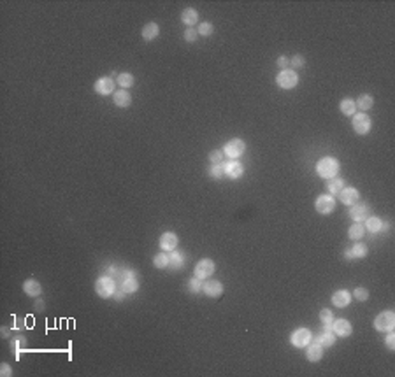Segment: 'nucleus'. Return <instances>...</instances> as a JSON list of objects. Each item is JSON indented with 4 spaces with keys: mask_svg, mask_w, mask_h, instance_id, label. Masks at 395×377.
Here are the masks:
<instances>
[{
    "mask_svg": "<svg viewBox=\"0 0 395 377\" xmlns=\"http://www.w3.org/2000/svg\"><path fill=\"white\" fill-rule=\"evenodd\" d=\"M339 169H341V163L334 156H323L316 162V174L322 179H332V177H336L339 174Z\"/></svg>",
    "mask_w": 395,
    "mask_h": 377,
    "instance_id": "nucleus-1",
    "label": "nucleus"
},
{
    "mask_svg": "<svg viewBox=\"0 0 395 377\" xmlns=\"http://www.w3.org/2000/svg\"><path fill=\"white\" fill-rule=\"evenodd\" d=\"M116 290H118V283L111 275H100V277L95 281V293H97L100 298H111Z\"/></svg>",
    "mask_w": 395,
    "mask_h": 377,
    "instance_id": "nucleus-2",
    "label": "nucleus"
},
{
    "mask_svg": "<svg viewBox=\"0 0 395 377\" xmlns=\"http://www.w3.org/2000/svg\"><path fill=\"white\" fill-rule=\"evenodd\" d=\"M276 85L281 88V90H293L297 85H299V74L293 69H285V70H279L278 76H276Z\"/></svg>",
    "mask_w": 395,
    "mask_h": 377,
    "instance_id": "nucleus-3",
    "label": "nucleus"
},
{
    "mask_svg": "<svg viewBox=\"0 0 395 377\" xmlns=\"http://www.w3.org/2000/svg\"><path fill=\"white\" fill-rule=\"evenodd\" d=\"M374 328L377 332L386 333L395 328V312L394 310H383L374 318Z\"/></svg>",
    "mask_w": 395,
    "mask_h": 377,
    "instance_id": "nucleus-4",
    "label": "nucleus"
},
{
    "mask_svg": "<svg viewBox=\"0 0 395 377\" xmlns=\"http://www.w3.org/2000/svg\"><path fill=\"white\" fill-rule=\"evenodd\" d=\"M314 209L322 216L332 214L334 209H336V197H332V195H328V193L320 195V197L314 200Z\"/></svg>",
    "mask_w": 395,
    "mask_h": 377,
    "instance_id": "nucleus-5",
    "label": "nucleus"
},
{
    "mask_svg": "<svg viewBox=\"0 0 395 377\" xmlns=\"http://www.w3.org/2000/svg\"><path fill=\"white\" fill-rule=\"evenodd\" d=\"M311 341H313V333L307 328H297L290 335V344L297 349H304L307 344H311Z\"/></svg>",
    "mask_w": 395,
    "mask_h": 377,
    "instance_id": "nucleus-6",
    "label": "nucleus"
},
{
    "mask_svg": "<svg viewBox=\"0 0 395 377\" xmlns=\"http://www.w3.org/2000/svg\"><path fill=\"white\" fill-rule=\"evenodd\" d=\"M244 151H246V142H244L243 139H230L229 142L223 146V153L227 154V156L230 158V160H237V158H241L244 154Z\"/></svg>",
    "mask_w": 395,
    "mask_h": 377,
    "instance_id": "nucleus-7",
    "label": "nucleus"
},
{
    "mask_svg": "<svg viewBox=\"0 0 395 377\" xmlns=\"http://www.w3.org/2000/svg\"><path fill=\"white\" fill-rule=\"evenodd\" d=\"M215 272H216V263L211 260V258H202V260L195 265V270H193L195 277H198L200 281L209 279Z\"/></svg>",
    "mask_w": 395,
    "mask_h": 377,
    "instance_id": "nucleus-8",
    "label": "nucleus"
},
{
    "mask_svg": "<svg viewBox=\"0 0 395 377\" xmlns=\"http://www.w3.org/2000/svg\"><path fill=\"white\" fill-rule=\"evenodd\" d=\"M351 125H353V130L359 135H367L371 132V126H373V121L369 118L367 112H357L351 120Z\"/></svg>",
    "mask_w": 395,
    "mask_h": 377,
    "instance_id": "nucleus-9",
    "label": "nucleus"
},
{
    "mask_svg": "<svg viewBox=\"0 0 395 377\" xmlns=\"http://www.w3.org/2000/svg\"><path fill=\"white\" fill-rule=\"evenodd\" d=\"M348 214H350V218L355 221V223H364L369 216H371V207H369L367 204L357 202V204H353V206H350Z\"/></svg>",
    "mask_w": 395,
    "mask_h": 377,
    "instance_id": "nucleus-10",
    "label": "nucleus"
},
{
    "mask_svg": "<svg viewBox=\"0 0 395 377\" xmlns=\"http://www.w3.org/2000/svg\"><path fill=\"white\" fill-rule=\"evenodd\" d=\"M364 226H365V232H371V234H381V232H386V230L390 228V223H385L381 218L371 214L367 220L364 221Z\"/></svg>",
    "mask_w": 395,
    "mask_h": 377,
    "instance_id": "nucleus-11",
    "label": "nucleus"
},
{
    "mask_svg": "<svg viewBox=\"0 0 395 377\" xmlns=\"http://www.w3.org/2000/svg\"><path fill=\"white\" fill-rule=\"evenodd\" d=\"M225 165V177H229L232 181L241 179L244 175V165L237 160H229V162H223Z\"/></svg>",
    "mask_w": 395,
    "mask_h": 377,
    "instance_id": "nucleus-12",
    "label": "nucleus"
},
{
    "mask_svg": "<svg viewBox=\"0 0 395 377\" xmlns=\"http://www.w3.org/2000/svg\"><path fill=\"white\" fill-rule=\"evenodd\" d=\"M313 342L320 344L322 347H332L336 344V333L330 330V326H323L322 332L313 335Z\"/></svg>",
    "mask_w": 395,
    "mask_h": 377,
    "instance_id": "nucleus-13",
    "label": "nucleus"
},
{
    "mask_svg": "<svg viewBox=\"0 0 395 377\" xmlns=\"http://www.w3.org/2000/svg\"><path fill=\"white\" fill-rule=\"evenodd\" d=\"M369 253V247L362 242H357L353 246L346 247L344 249V258L348 261H353V260H360V258H365Z\"/></svg>",
    "mask_w": 395,
    "mask_h": 377,
    "instance_id": "nucleus-14",
    "label": "nucleus"
},
{
    "mask_svg": "<svg viewBox=\"0 0 395 377\" xmlns=\"http://www.w3.org/2000/svg\"><path fill=\"white\" fill-rule=\"evenodd\" d=\"M202 293L209 298H218L223 293V284L218 279H206L202 283Z\"/></svg>",
    "mask_w": 395,
    "mask_h": 377,
    "instance_id": "nucleus-15",
    "label": "nucleus"
},
{
    "mask_svg": "<svg viewBox=\"0 0 395 377\" xmlns=\"http://www.w3.org/2000/svg\"><path fill=\"white\" fill-rule=\"evenodd\" d=\"M339 200H341V204H344V206H353V204H357L360 200V193L359 189L353 188V186H344V188L339 191Z\"/></svg>",
    "mask_w": 395,
    "mask_h": 377,
    "instance_id": "nucleus-16",
    "label": "nucleus"
},
{
    "mask_svg": "<svg viewBox=\"0 0 395 377\" xmlns=\"http://www.w3.org/2000/svg\"><path fill=\"white\" fill-rule=\"evenodd\" d=\"M93 90L97 95H102V97H108V95L114 93V81L111 77H99L93 85Z\"/></svg>",
    "mask_w": 395,
    "mask_h": 377,
    "instance_id": "nucleus-17",
    "label": "nucleus"
},
{
    "mask_svg": "<svg viewBox=\"0 0 395 377\" xmlns=\"http://www.w3.org/2000/svg\"><path fill=\"white\" fill-rule=\"evenodd\" d=\"M178 242H180V237H178L174 232H165V234L160 235V240H158L160 249L165 253L174 251L176 247H178Z\"/></svg>",
    "mask_w": 395,
    "mask_h": 377,
    "instance_id": "nucleus-18",
    "label": "nucleus"
},
{
    "mask_svg": "<svg viewBox=\"0 0 395 377\" xmlns=\"http://www.w3.org/2000/svg\"><path fill=\"white\" fill-rule=\"evenodd\" d=\"M330 330L336 333V337H350L353 333V326L348 319H334Z\"/></svg>",
    "mask_w": 395,
    "mask_h": 377,
    "instance_id": "nucleus-19",
    "label": "nucleus"
},
{
    "mask_svg": "<svg viewBox=\"0 0 395 377\" xmlns=\"http://www.w3.org/2000/svg\"><path fill=\"white\" fill-rule=\"evenodd\" d=\"M351 291H348V290H337V291L332 293V298H330V302H332L334 307H339V309H344V307L350 306L351 302Z\"/></svg>",
    "mask_w": 395,
    "mask_h": 377,
    "instance_id": "nucleus-20",
    "label": "nucleus"
},
{
    "mask_svg": "<svg viewBox=\"0 0 395 377\" xmlns=\"http://www.w3.org/2000/svg\"><path fill=\"white\" fill-rule=\"evenodd\" d=\"M304 349H305V358H307V361H311V363H316V361H320V360L323 358V347L320 346V344H316V342L311 341V344H307Z\"/></svg>",
    "mask_w": 395,
    "mask_h": 377,
    "instance_id": "nucleus-21",
    "label": "nucleus"
},
{
    "mask_svg": "<svg viewBox=\"0 0 395 377\" xmlns=\"http://www.w3.org/2000/svg\"><path fill=\"white\" fill-rule=\"evenodd\" d=\"M112 100H114V105L120 109H126L132 105V95L126 90H116L112 93Z\"/></svg>",
    "mask_w": 395,
    "mask_h": 377,
    "instance_id": "nucleus-22",
    "label": "nucleus"
},
{
    "mask_svg": "<svg viewBox=\"0 0 395 377\" xmlns=\"http://www.w3.org/2000/svg\"><path fill=\"white\" fill-rule=\"evenodd\" d=\"M169 255H171V260H169V267H167V269L181 270L184 265H186V255H184V253L174 249V251H171Z\"/></svg>",
    "mask_w": 395,
    "mask_h": 377,
    "instance_id": "nucleus-23",
    "label": "nucleus"
},
{
    "mask_svg": "<svg viewBox=\"0 0 395 377\" xmlns=\"http://www.w3.org/2000/svg\"><path fill=\"white\" fill-rule=\"evenodd\" d=\"M141 35H143V39L146 42H151L155 41V39H158V35H160V27H158V23H146L143 27V32H141Z\"/></svg>",
    "mask_w": 395,
    "mask_h": 377,
    "instance_id": "nucleus-24",
    "label": "nucleus"
},
{
    "mask_svg": "<svg viewBox=\"0 0 395 377\" xmlns=\"http://www.w3.org/2000/svg\"><path fill=\"white\" fill-rule=\"evenodd\" d=\"M23 293L27 296H39L42 293V286L41 283L37 281V279H27L25 283H23Z\"/></svg>",
    "mask_w": 395,
    "mask_h": 377,
    "instance_id": "nucleus-25",
    "label": "nucleus"
},
{
    "mask_svg": "<svg viewBox=\"0 0 395 377\" xmlns=\"http://www.w3.org/2000/svg\"><path fill=\"white\" fill-rule=\"evenodd\" d=\"M181 21L188 28H195V25L198 23V13L193 9V7H186V9L181 13Z\"/></svg>",
    "mask_w": 395,
    "mask_h": 377,
    "instance_id": "nucleus-26",
    "label": "nucleus"
},
{
    "mask_svg": "<svg viewBox=\"0 0 395 377\" xmlns=\"http://www.w3.org/2000/svg\"><path fill=\"white\" fill-rule=\"evenodd\" d=\"M344 186H346L344 179H342V177H339V175H336V177H332V179H327L328 195H332V197H337V195H339V191H341Z\"/></svg>",
    "mask_w": 395,
    "mask_h": 377,
    "instance_id": "nucleus-27",
    "label": "nucleus"
},
{
    "mask_svg": "<svg viewBox=\"0 0 395 377\" xmlns=\"http://www.w3.org/2000/svg\"><path fill=\"white\" fill-rule=\"evenodd\" d=\"M355 105H357V109H360L362 112H367L369 109H373V105H374L373 95H369V93L360 95L359 99L355 100Z\"/></svg>",
    "mask_w": 395,
    "mask_h": 377,
    "instance_id": "nucleus-28",
    "label": "nucleus"
},
{
    "mask_svg": "<svg viewBox=\"0 0 395 377\" xmlns=\"http://www.w3.org/2000/svg\"><path fill=\"white\" fill-rule=\"evenodd\" d=\"M365 235V226L364 223H353L348 228V237L351 239V240H360V239H364Z\"/></svg>",
    "mask_w": 395,
    "mask_h": 377,
    "instance_id": "nucleus-29",
    "label": "nucleus"
},
{
    "mask_svg": "<svg viewBox=\"0 0 395 377\" xmlns=\"http://www.w3.org/2000/svg\"><path fill=\"white\" fill-rule=\"evenodd\" d=\"M25 344H27V339L23 335H16L11 339V353H13L16 360L19 358V351L25 347Z\"/></svg>",
    "mask_w": 395,
    "mask_h": 377,
    "instance_id": "nucleus-30",
    "label": "nucleus"
},
{
    "mask_svg": "<svg viewBox=\"0 0 395 377\" xmlns=\"http://www.w3.org/2000/svg\"><path fill=\"white\" fill-rule=\"evenodd\" d=\"M339 109L344 116H355L357 114V105H355L353 99H342L341 103H339Z\"/></svg>",
    "mask_w": 395,
    "mask_h": 377,
    "instance_id": "nucleus-31",
    "label": "nucleus"
},
{
    "mask_svg": "<svg viewBox=\"0 0 395 377\" xmlns=\"http://www.w3.org/2000/svg\"><path fill=\"white\" fill-rule=\"evenodd\" d=\"M118 85L122 86V90H126V88H132L135 83L134 76H132L130 72H122V74H118Z\"/></svg>",
    "mask_w": 395,
    "mask_h": 377,
    "instance_id": "nucleus-32",
    "label": "nucleus"
},
{
    "mask_svg": "<svg viewBox=\"0 0 395 377\" xmlns=\"http://www.w3.org/2000/svg\"><path fill=\"white\" fill-rule=\"evenodd\" d=\"M186 290H188V293H192V295H198V293L202 291V281L198 277H190L188 281H186Z\"/></svg>",
    "mask_w": 395,
    "mask_h": 377,
    "instance_id": "nucleus-33",
    "label": "nucleus"
},
{
    "mask_svg": "<svg viewBox=\"0 0 395 377\" xmlns=\"http://www.w3.org/2000/svg\"><path fill=\"white\" fill-rule=\"evenodd\" d=\"M169 260H171V255L162 251L153 258V265L157 267V269H167V267H169Z\"/></svg>",
    "mask_w": 395,
    "mask_h": 377,
    "instance_id": "nucleus-34",
    "label": "nucleus"
},
{
    "mask_svg": "<svg viewBox=\"0 0 395 377\" xmlns=\"http://www.w3.org/2000/svg\"><path fill=\"white\" fill-rule=\"evenodd\" d=\"M209 175L213 179L220 181L225 177V165L223 163H211V169H209Z\"/></svg>",
    "mask_w": 395,
    "mask_h": 377,
    "instance_id": "nucleus-35",
    "label": "nucleus"
},
{
    "mask_svg": "<svg viewBox=\"0 0 395 377\" xmlns=\"http://www.w3.org/2000/svg\"><path fill=\"white\" fill-rule=\"evenodd\" d=\"M351 296L359 302H367L369 300V290L364 286H357L353 290V293H351Z\"/></svg>",
    "mask_w": 395,
    "mask_h": 377,
    "instance_id": "nucleus-36",
    "label": "nucleus"
},
{
    "mask_svg": "<svg viewBox=\"0 0 395 377\" xmlns=\"http://www.w3.org/2000/svg\"><path fill=\"white\" fill-rule=\"evenodd\" d=\"M334 319H336V318H334L332 310H330V309H322V310H320V321L323 323V326H330Z\"/></svg>",
    "mask_w": 395,
    "mask_h": 377,
    "instance_id": "nucleus-37",
    "label": "nucleus"
},
{
    "mask_svg": "<svg viewBox=\"0 0 395 377\" xmlns=\"http://www.w3.org/2000/svg\"><path fill=\"white\" fill-rule=\"evenodd\" d=\"M197 32H198V35H200V37H209V35H213V32H215V27H213L211 23L202 21V23H200V25H198Z\"/></svg>",
    "mask_w": 395,
    "mask_h": 377,
    "instance_id": "nucleus-38",
    "label": "nucleus"
},
{
    "mask_svg": "<svg viewBox=\"0 0 395 377\" xmlns=\"http://www.w3.org/2000/svg\"><path fill=\"white\" fill-rule=\"evenodd\" d=\"M223 158H225V153L220 151V149H215V151L209 153V162L211 163H223L225 162Z\"/></svg>",
    "mask_w": 395,
    "mask_h": 377,
    "instance_id": "nucleus-39",
    "label": "nucleus"
},
{
    "mask_svg": "<svg viewBox=\"0 0 395 377\" xmlns=\"http://www.w3.org/2000/svg\"><path fill=\"white\" fill-rule=\"evenodd\" d=\"M197 39H198L197 28H186V30H184V41L186 42H195Z\"/></svg>",
    "mask_w": 395,
    "mask_h": 377,
    "instance_id": "nucleus-40",
    "label": "nucleus"
},
{
    "mask_svg": "<svg viewBox=\"0 0 395 377\" xmlns=\"http://www.w3.org/2000/svg\"><path fill=\"white\" fill-rule=\"evenodd\" d=\"M290 65H292L293 69H302L305 65V58L302 54H295V56L290 58Z\"/></svg>",
    "mask_w": 395,
    "mask_h": 377,
    "instance_id": "nucleus-41",
    "label": "nucleus"
},
{
    "mask_svg": "<svg viewBox=\"0 0 395 377\" xmlns=\"http://www.w3.org/2000/svg\"><path fill=\"white\" fill-rule=\"evenodd\" d=\"M385 344H386V347H388V349H390V351H395V333H394V330H390V332H386Z\"/></svg>",
    "mask_w": 395,
    "mask_h": 377,
    "instance_id": "nucleus-42",
    "label": "nucleus"
},
{
    "mask_svg": "<svg viewBox=\"0 0 395 377\" xmlns=\"http://www.w3.org/2000/svg\"><path fill=\"white\" fill-rule=\"evenodd\" d=\"M0 376H2V377H11V376H13V368H11L9 363L0 365Z\"/></svg>",
    "mask_w": 395,
    "mask_h": 377,
    "instance_id": "nucleus-43",
    "label": "nucleus"
},
{
    "mask_svg": "<svg viewBox=\"0 0 395 377\" xmlns=\"http://www.w3.org/2000/svg\"><path fill=\"white\" fill-rule=\"evenodd\" d=\"M276 65H278L281 70H285V69H288V65H290V60H288L287 56H279L278 62H276Z\"/></svg>",
    "mask_w": 395,
    "mask_h": 377,
    "instance_id": "nucleus-44",
    "label": "nucleus"
},
{
    "mask_svg": "<svg viewBox=\"0 0 395 377\" xmlns=\"http://www.w3.org/2000/svg\"><path fill=\"white\" fill-rule=\"evenodd\" d=\"M36 309H37V310H42V309H44V302H42V300H37Z\"/></svg>",
    "mask_w": 395,
    "mask_h": 377,
    "instance_id": "nucleus-45",
    "label": "nucleus"
},
{
    "mask_svg": "<svg viewBox=\"0 0 395 377\" xmlns=\"http://www.w3.org/2000/svg\"><path fill=\"white\" fill-rule=\"evenodd\" d=\"M9 335H11L9 328H7V326H2V337H9Z\"/></svg>",
    "mask_w": 395,
    "mask_h": 377,
    "instance_id": "nucleus-46",
    "label": "nucleus"
}]
</instances>
